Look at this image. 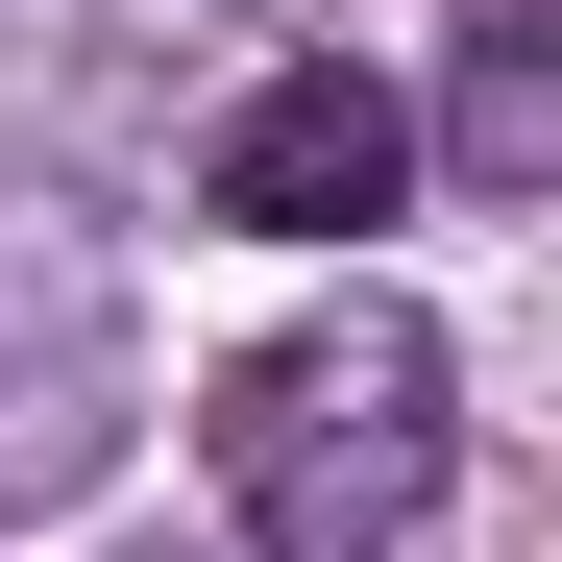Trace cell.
<instances>
[{
    "instance_id": "cell-3",
    "label": "cell",
    "mask_w": 562,
    "mask_h": 562,
    "mask_svg": "<svg viewBox=\"0 0 562 562\" xmlns=\"http://www.w3.org/2000/svg\"><path fill=\"white\" fill-rule=\"evenodd\" d=\"M99 392H123V269L74 245L49 196H0V490L99 464Z\"/></svg>"
},
{
    "instance_id": "cell-2",
    "label": "cell",
    "mask_w": 562,
    "mask_h": 562,
    "mask_svg": "<svg viewBox=\"0 0 562 562\" xmlns=\"http://www.w3.org/2000/svg\"><path fill=\"white\" fill-rule=\"evenodd\" d=\"M196 196L269 221V245H342V221H392V196H416V99H392L367 49H294V74H245V99H221Z\"/></svg>"
},
{
    "instance_id": "cell-1",
    "label": "cell",
    "mask_w": 562,
    "mask_h": 562,
    "mask_svg": "<svg viewBox=\"0 0 562 562\" xmlns=\"http://www.w3.org/2000/svg\"><path fill=\"white\" fill-rule=\"evenodd\" d=\"M221 514H245V562H416L440 538V318H294V342H245L221 367Z\"/></svg>"
}]
</instances>
